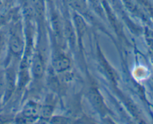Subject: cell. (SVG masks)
Wrapping results in <instances>:
<instances>
[{"mask_svg":"<svg viewBox=\"0 0 153 124\" xmlns=\"http://www.w3.org/2000/svg\"><path fill=\"white\" fill-rule=\"evenodd\" d=\"M42 107L34 102H29L24 107L22 111V117L24 121L31 120L41 114Z\"/></svg>","mask_w":153,"mask_h":124,"instance_id":"1","label":"cell"},{"mask_svg":"<svg viewBox=\"0 0 153 124\" xmlns=\"http://www.w3.org/2000/svg\"><path fill=\"white\" fill-rule=\"evenodd\" d=\"M70 67V60L64 55H59L53 62L54 70L58 73H63L68 70Z\"/></svg>","mask_w":153,"mask_h":124,"instance_id":"2","label":"cell"},{"mask_svg":"<svg viewBox=\"0 0 153 124\" xmlns=\"http://www.w3.org/2000/svg\"><path fill=\"white\" fill-rule=\"evenodd\" d=\"M32 71L35 77H40L43 75V71H44V66H43V62L40 57L36 56L34 58V61H33Z\"/></svg>","mask_w":153,"mask_h":124,"instance_id":"3","label":"cell"},{"mask_svg":"<svg viewBox=\"0 0 153 124\" xmlns=\"http://www.w3.org/2000/svg\"><path fill=\"white\" fill-rule=\"evenodd\" d=\"M10 47H11V50L15 54H20L22 52V48H23V43H22L20 36L15 34L11 37Z\"/></svg>","mask_w":153,"mask_h":124,"instance_id":"4","label":"cell"},{"mask_svg":"<svg viewBox=\"0 0 153 124\" xmlns=\"http://www.w3.org/2000/svg\"><path fill=\"white\" fill-rule=\"evenodd\" d=\"M75 21H76L78 32L79 34H83L85 31V23L84 22L83 19L77 15V16H75Z\"/></svg>","mask_w":153,"mask_h":124,"instance_id":"5","label":"cell"},{"mask_svg":"<svg viewBox=\"0 0 153 124\" xmlns=\"http://www.w3.org/2000/svg\"><path fill=\"white\" fill-rule=\"evenodd\" d=\"M90 97H91V100L94 102V104H95L96 106H98V107L100 108L102 107L103 104L101 98H100V95L96 91H91V94H90Z\"/></svg>","mask_w":153,"mask_h":124,"instance_id":"6","label":"cell"},{"mask_svg":"<svg viewBox=\"0 0 153 124\" xmlns=\"http://www.w3.org/2000/svg\"><path fill=\"white\" fill-rule=\"evenodd\" d=\"M146 40H147V43L149 44V46H150L151 49L153 50V32L152 31H146Z\"/></svg>","mask_w":153,"mask_h":124,"instance_id":"7","label":"cell"},{"mask_svg":"<svg viewBox=\"0 0 153 124\" xmlns=\"http://www.w3.org/2000/svg\"><path fill=\"white\" fill-rule=\"evenodd\" d=\"M137 1H139V2H140L141 4H143V5L146 6L149 4V3H148V1L147 0H137Z\"/></svg>","mask_w":153,"mask_h":124,"instance_id":"8","label":"cell"}]
</instances>
